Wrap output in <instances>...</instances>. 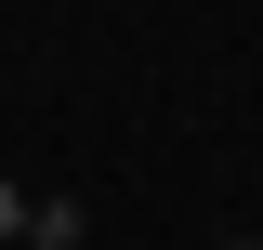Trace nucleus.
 Here are the masks:
<instances>
[{"label": "nucleus", "mask_w": 263, "mask_h": 250, "mask_svg": "<svg viewBox=\"0 0 263 250\" xmlns=\"http://www.w3.org/2000/svg\"><path fill=\"white\" fill-rule=\"evenodd\" d=\"M79 237H92L79 198H27V237H13V250H79Z\"/></svg>", "instance_id": "1"}, {"label": "nucleus", "mask_w": 263, "mask_h": 250, "mask_svg": "<svg viewBox=\"0 0 263 250\" xmlns=\"http://www.w3.org/2000/svg\"><path fill=\"white\" fill-rule=\"evenodd\" d=\"M0 237H27V185H13V171H0Z\"/></svg>", "instance_id": "2"}, {"label": "nucleus", "mask_w": 263, "mask_h": 250, "mask_svg": "<svg viewBox=\"0 0 263 250\" xmlns=\"http://www.w3.org/2000/svg\"><path fill=\"white\" fill-rule=\"evenodd\" d=\"M224 250H263V237H224Z\"/></svg>", "instance_id": "3"}, {"label": "nucleus", "mask_w": 263, "mask_h": 250, "mask_svg": "<svg viewBox=\"0 0 263 250\" xmlns=\"http://www.w3.org/2000/svg\"><path fill=\"white\" fill-rule=\"evenodd\" d=\"M0 250H13V237H0Z\"/></svg>", "instance_id": "4"}]
</instances>
